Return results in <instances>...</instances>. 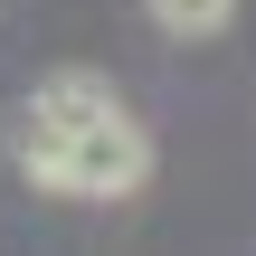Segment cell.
<instances>
[{"label":"cell","instance_id":"3","mask_svg":"<svg viewBox=\"0 0 256 256\" xmlns=\"http://www.w3.org/2000/svg\"><path fill=\"white\" fill-rule=\"evenodd\" d=\"M152 10V28H171V38H218L228 19H238V0H142Z\"/></svg>","mask_w":256,"mask_h":256},{"label":"cell","instance_id":"2","mask_svg":"<svg viewBox=\"0 0 256 256\" xmlns=\"http://www.w3.org/2000/svg\"><path fill=\"white\" fill-rule=\"evenodd\" d=\"M142 180H152V133H142L133 114H114V124H95L86 142H66V162H57L48 190H66V200H133Z\"/></svg>","mask_w":256,"mask_h":256},{"label":"cell","instance_id":"1","mask_svg":"<svg viewBox=\"0 0 256 256\" xmlns=\"http://www.w3.org/2000/svg\"><path fill=\"white\" fill-rule=\"evenodd\" d=\"M124 104H114V86L104 76H86V66H66V76H48L28 104H19V171L48 190L57 180V162H66V142H86L95 124H114Z\"/></svg>","mask_w":256,"mask_h":256}]
</instances>
